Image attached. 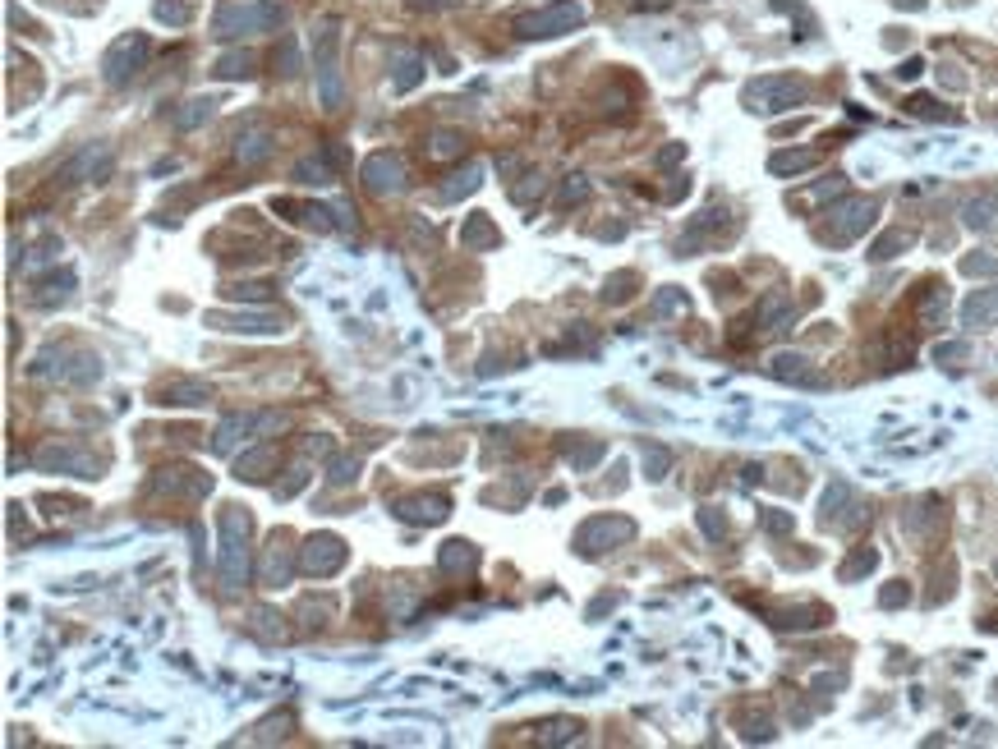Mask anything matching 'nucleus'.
Here are the masks:
<instances>
[{"instance_id": "obj_1", "label": "nucleus", "mask_w": 998, "mask_h": 749, "mask_svg": "<svg viewBox=\"0 0 998 749\" xmlns=\"http://www.w3.org/2000/svg\"><path fill=\"white\" fill-rule=\"evenodd\" d=\"M285 19V5L281 0H231L217 15V37L231 42V37H253V33H272L276 24Z\"/></svg>"}, {"instance_id": "obj_2", "label": "nucleus", "mask_w": 998, "mask_h": 749, "mask_svg": "<svg viewBox=\"0 0 998 749\" xmlns=\"http://www.w3.org/2000/svg\"><path fill=\"white\" fill-rule=\"evenodd\" d=\"M313 69H318V97L327 111L341 106L345 97V84H341V24L336 19H322L313 28Z\"/></svg>"}, {"instance_id": "obj_3", "label": "nucleus", "mask_w": 998, "mask_h": 749, "mask_svg": "<svg viewBox=\"0 0 998 749\" xmlns=\"http://www.w3.org/2000/svg\"><path fill=\"white\" fill-rule=\"evenodd\" d=\"M244 538H249V515H240V506H226L222 510V584L226 588L244 584V570H249Z\"/></svg>"}, {"instance_id": "obj_4", "label": "nucleus", "mask_w": 998, "mask_h": 749, "mask_svg": "<svg viewBox=\"0 0 998 749\" xmlns=\"http://www.w3.org/2000/svg\"><path fill=\"white\" fill-rule=\"evenodd\" d=\"M805 102V84L792 79V74H768V79H755L746 88V106L759 111V115H777V111H792Z\"/></svg>"}, {"instance_id": "obj_5", "label": "nucleus", "mask_w": 998, "mask_h": 749, "mask_svg": "<svg viewBox=\"0 0 998 749\" xmlns=\"http://www.w3.org/2000/svg\"><path fill=\"white\" fill-rule=\"evenodd\" d=\"M589 19V10L580 5V0H557V5L539 10V15H520L516 19V33L520 37H561V33H576L580 24Z\"/></svg>"}, {"instance_id": "obj_6", "label": "nucleus", "mask_w": 998, "mask_h": 749, "mask_svg": "<svg viewBox=\"0 0 998 749\" xmlns=\"http://www.w3.org/2000/svg\"><path fill=\"white\" fill-rule=\"evenodd\" d=\"M148 55H153V42H148V33H124L111 51H106V60H102V74H106V84L111 88H120V84H129L133 74L148 64Z\"/></svg>"}, {"instance_id": "obj_7", "label": "nucleus", "mask_w": 998, "mask_h": 749, "mask_svg": "<svg viewBox=\"0 0 998 749\" xmlns=\"http://www.w3.org/2000/svg\"><path fill=\"white\" fill-rule=\"evenodd\" d=\"M874 212H879V202L874 198H846V202H837L828 216V231H824V240L828 244H851L861 231H870V221H874Z\"/></svg>"}, {"instance_id": "obj_8", "label": "nucleus", "mask_w": 998, "mask_h": 749, "mask_svg": "<svg viewBox=\"0 0 998 749\" xmlns=\"http://www.w3.org/2000/svg\"><path fill=\"white\" fill-rule=\"evenodd\" d=\"M630 534H635V524H630V519L598 515V519H589L585 529H580V552L594 557V552H603V547H612V543H626Z\"/></svg>"}, {"instance_id": "obj_9", "label": "nucleus", "mask_w": 998, "mask_h": 749, "mask_svg": "<svg viewBox=\"0 0 998 749\" xmlns=\"http://www.w3.org/2000/svg\"><path fill=\"white\" fill-rule=\"evenodd\" d=\"M360 175H364V184H369L373 193H400V189H405V166H400V157H391V153L369 157Z\"/></svg>"}, {"instance_id": "obj_10", "label": "nucleus", "mask_w": 998, "mask_h": 749, "mask_svg": "<svg viewBox=\"0 0 998 749\" xmlns=\"http://www.w3.org/2000/svg\"><path fill=\"white\" fill-rule=\"evenodd\" d=\"M106 171H111V147L93 143V147H84V153L60 171V180H64V184H79V180H97V175H106Z\"/></svg>"}, {"instance_id": "obj_11", "label": "nucleus", "mask_w": 998, "mask_h": 749, "mask_svg": "<svg viewBox=\"0 0 998 749\" xmlns=\"http://www.w3.org/2000/svg\"><path fill=\"white\" fill-rule=\"evenodd\" d=\"M341 561H345V543L341 538H313L309 547H304V570L309 575H336L341 570Z\"/></svg>"}, {"instance_id": "obj_12", "label": "nucleus", "mask_w": 998, "mask_h": 749, "mask_svg": "<svg viewBox=\"0 0 998 749\" xmlns=\"http://www.w3.org/2000/svg\"><path fill=\"white\" fill-rule=\"evenodd\" d=\"M212 327H222V331H249V336H272V331H285V318H276V313H235V318H212Z\"/></svg>"}, {"instance_id": "obj_13", "label": "nucleus", "mask_w": 998, "mask_h": 749, "mask_svg": "<svg viewBox=\"0 0 998 749\" xmlns=\"http://www.w3.org/2000/svg\"><path fill=\"white\" fill-rule=\"evenodd\" d=\"M962 322H966V327H989V322H998V285H989V290H975V294L966 299V309H962Z\"/></svg>"}, {"instance_id": "obj_14", "label": "nucleus", "mask_w": 998, "mask_h": 749, "mask_svg": "<svg viewBox=\"0 0 998 749\" xmlns=\"http://www.w3.org/2000/svg\"><path fill=\"white\" fill-rule=\"evenodd\" d=\"M396 515L410 524H438V519H447V501L442 497H410V501H396Z\"/></svg>"}, {"instance_id": "obj_15", "label": "nucleus", "mask_w": 998, "mask_h": 749, "mask_svg": "<svg viewBox=\"0 0 998 749\" xmlns=\"http://www.w3.org/2000/svg\"><path fill=\"white\" fill-rule=\"evenodd\" d=\"M235 153H240V162H244V166H262V162L276 153V143H272V133H267V129H253V133H244V138H240V147H235Z\"/></svg>"}, {"instance_id": "obj_16", "label": "nucleus", "mask_w": 998, "mask_h": 749, "mask_svg": "<svg viewBox=\"0 0 998 749\" xmlns=\"http://www.w3.org/2000/svg\"><path fill=\"white\" fill-rule=\"evenodd\" d=\"M391 69H396V79H391L396 93H410V88L423 79V60H419L414 51H396V55H391Z\"/></svg>"}, {"instance_id": "obj_17", "label": "nucleus", "mask_w": 998, "mask_h": 749, "mask_svg": "<svg viewBox=\"0 0 998 749\" xmlns=\"http://www.w3.org/2000/svg\"><path fill=\"white\" fill-rule=\"evenodd\" d=\"M768 372H773V378H782V382H819L801 354H777V359L768 363Z\"/></svg>"}, {"instance_id": "obj_18", "label": "nucleus", "mask_w": 998, "mask_h": 749, "mask_svg": "<svg viewBox=\"0 0 998 749\" xmlns=\"http://www.w3.org/2000/svg\"><path fill=\"white\" fill-rule=\"evenodd\" d=\"M212 111H217V97H193L175 111V129H198L203 120H212Z\"/></svg>"}, {"instance_id": "obj_19", "label": "nucleus", "mask_w": 998, "mask_h": 749, "mask_svg": "<svg viewBox=\"0 0 998 749\" xmlns=\"http://www.w3.org/2000/svg\"><path fill=\"white\" fill-rule=\"evenodd\" d=\"M492 244H497L492 221H488L483 212H474V216H469V226H465V249H492Z\"/></svg>"}, {"instance_id": "obj_20", "label": "nucleus", "mask_w": 998, "mask_h": 749, "mask_svg": "<svg viewBox=\"0 0 998 749\" xmlns=\"http://www.w3.org/2000/svg\"><path fill=\"white\" fill-rule=\"evenodd\" d=\"M253 64H258V60H253V51H231V55H222V60H217V74H222V79H249V74H253Z\"/></svg>"}, {"instance_id": "obj_21", "label": "nucleus", "mask_w": 998, "mask_h": 749, "mask_svg": "<svg viewBox=\"0 0 998 749\" xmlns=\"http://www.w3.org/2000/svg\"><path fill=\"white\" fill-rule=\"evenodd\" d=\"M819 157L815 153H777V157H768V171L773 175H796V171H810Z\"/></svg>"}, {"instance_id": "obj_22", "label": "nucleus", "mask_w": 998, "mask_h": 749, "mask_svg": "<svg viewBox=\"0 0 998 749\" xmlns=\"http://www.w3.org/2000/svg\"><path fill=\"white\" fill-rule=\"evenodd\" d=\"M162 396H166L162 405H203V400H207V387H203V382H171Z\"/></svg>"}, {"instance_id": "obj_23", "label": "nucleus", "mask_w": 998, "mask_h": 749, "mask_svg": "<svg viewBox=\"0 0 998 749\" xmlns=\"http://www.w3.org/2000/svg\"><path fill=\"white\" fill-rule=\"evenodd\" d=\"M993 221H998V202H993V198H975V202H966V226L984 231V226H993Z\"/></svg>"}, {"instance_id": "obj_24", "label": "nucleus", "mask_w": 998, "mask_h": 749, "mask_svg": "<svg viewBox=\"0 0 998 749\" xmlns=\"http://www.w3.org/2000/svg\"><path fill=\"white\" fill-rule=\"evenodd\" d=\"M474 189H479V166H469V171L451 175V184H442V189H438V198H460V193H474Z\"/></svg>"}, {"instance_id": "obj_25", "label": "nucleus", "mask_w": 998, "mask_h": 749, "mask_svg": "<svg viewBox=\"0 0 998 749\" xmlns=\"http://www.w3.org/2000/svg\"><path fill=\"white\" fill-rule=\"evenodd\" d=\"M474 566V547L469 543H447L442 547V570H469Z\"/></svg>"}, {"instance_id": "obj_26", "label": "nucleus", "mask_w": 998, "mask_h": 749, "mask_svg": "<svg viewBox=\"0 0 998 749\" xmlns=\"http://www.w3.org/2000/svg\"><path fill=\"white\" fill-rule=\"evenodd\" d=\"M874 566H879V552L861 547V552H855V557H851V561L842 566V579H861V575H870Z\"/></svg>"}, {"instance_id": "obj_27", "label": "nucleus", "mask_w": 998, "mask_h": 749, "mask_svg": "<svg viewBox=\"0 0 998 749\" xmlns=\"http://www.w3.org/2000/svg\"><path fill=\"white\" fill-rule=\"evenodd\" d=\"M295 180H300V184H327V180H331V171H327V162L309 157V162H300V166H295Z\"/></svg>"}, {"instance_id": "obj_28", "label": "nucleus", "mask_w": 998, "mask_h": 749, "mask_svg": "<svg viewBox=\"0 0 998 749\" xmlns=\"http://www.w3.org/2000/svg\"><path fill=\"white\" fill-rule=\"evenodd\" d=\"M153 15H157L162 24H175V28H180V24H189V5H180V0H157V5H153Z\"/></svg>"}, {"instance_id": "obj_29", "label": "nucleus", "mask_w": 998, "mask_h": 749, "mask_svg": "<svg viewBox=\"0 0 998 749\" xmlns=\"http://www.w3.org/2000/svg\"><path fill=\"white\" fill-rule=\"evenodd\" d=\"M906 244H911L906 231H888V235L874 244V258H897V249H906Z\"/></svg>"}, {"instance_id": "obj_30", "label": "nucleus", "mask_w": 998, "mask_h": 749, "mask_svg": "<svg viewBox=\"0 0 998 749\" xmlns=\"http://www.w3.org/2000/svg\"><path fill=\"white\" fill-rule=\"evenodd\" d=\"M226 294L231 299H258V304H262V299H272V285L267 281H249V285H231Z\"/></svg>"}, {"instance_id": "obj_31", "label": "nucleus", "mask_w": 998, "mask_h": 749, "mask_svg": "<svg viewBox=\"0 0 998 749\" xmlns=\"http://www.w3.org/2000/svg\"><path fill=\"white\" fill-rule=\"evenodd\" d=\"M585 193H589V184H585V175H570V180L561 184V193H557V202H561V207H566V202H580Z\"/></svg>"}, {"instance_id": "obj_32", "label": "nucleus", "mask_w": 998, "mask_h": 749, "mask_svg": "<svg viewBox=\"0 0 998 749\" xmlns=\"http://www.w3.org/2000/svg\"><path fill=\"white\" fill-rule=\"evenodd\" d=\"M460 153V133H438L433 138V157H456Z\"/></svg>"}, {"instance_id": "obj_33", "label": "nucleus", "mask_w": 998, "mask_h": 749, "mask_svg": "<svg viewBox=\"0 0 998 749\" xmlns=\"http://www.w3.org/2000/svg\"><path fill=\"white\" fill-rule=\"evenodd\" d=\"M764 529H768V534H787V529H792V515H782V510H764Z\"/></svg>"}, {"instance_id": "obj_34", "label": "nucleus", "mask_w": 998, "mask_h": 749, "mask_svg": "<svg viewBox=\"0 0 998 749\" xmlns=\"http://www.w3.org/2000/svg\"><path fill=\"white\" fill-rule=\"evenodd\" d=\"M354 474H360V460H336V465H331V474H327V478H331V483H350V478H354Z\"/></svg>"}, {"instance_id": "obj_35", "label": "nucleus", "mask_w": 998, "mask_h": 749, "mask_svg": "<svg viewBox=\"0 0 998 749\" xmlns=\"http://www.w3.org/2000/svg\"><path fill=\"white\" fill-rule=\"evenodd\" d=\"M906 597H911V588H906V584H893V588H884V593H879V603H884V607H902Z\"/></svg>"}, {"instance_id": "obj_36", "label": "nucleus", "mask_w": 998, "mask_h": 749, "mask_svg": "<svg viewBox=\"0 0 998 749\" xmlns=\"http://www.w3.org/2000/svg\"><path fill=\"white\" fill-rule=\"evenodd\" d=\"M962 271H966V276H984V271H998V258H966V262H962Z\"/></svg>"}, {"instance_id": "obj_37", "label": "nucleus", "mask_w": 998, "mask_h": 749, "mask_svg": "<svg viewBox=\"0 0 998 749\" xmlns=\"http://www.w3.org/2000/svg\"><path fill=\"white\" fill-rule=\"evenodd\" d=\"M645 465H649V478H663V469H667V451H645Z\"/></svg>"}, {"instance_id": "obj_38", "label": "nucleus", "mask_w": 998, "mask_h": 749, "mask_svg": "<svg viewBox=\"0 0 998 749\" xmlns=\"http://www.w3.org/2000/svg\"><path fill=\"white\" fill-rule=\"evenodd\" d=\"M911 111H915V115H930V120H944L939 102H930V97H911Z\"/></svg>"}, {"instance_id": "obj_39", "label": "nucleus", "mask_w": 998, "mask_h": 749, "mask_svg": "<svg viewBox=\"0 0 998 749\" xmlns=\"http://www.w3.org/2000/svg\"><path fill=\"white\" fill-rule=\"evenodd\" d=\"M699 524H704V534H708V538H723V519L713 515V510H699Z\"/></svg>"}, {"instance_id": "obj_40", "label": "nucleus", "mask_w": 998, "mask_h": 749, "mask_svg": "<svg viewBox=\"0 0 998 749\" xmlns=\"http://www.w3.org/2000/svg\"><path fill=\"white\" fill-rule=\"evenodd\" d=\"M681 153H686V147H681V143H672V147H667V153L658 157V166H672V162H681Z\"/></svg>"}, {"instance_id": "obj_41", "label": "nucleus", "mask_w": 998, "mask_h": 749, "mask_svg": "<svg viewBox=\"0 0 998 749\" xmlns=\"http://www.w3.org/2000/svg\"><path fill=\"white\" fill-rule=\"evenodd\" d=\"M920 69H924V64H920V60H906V64H902V69H897V74H902V79H915V74H920Z\"/></svg>"}, {"instance_id": "obj_42", "label": "nucleus", "mask_w": 998, "mask_h": 749, "mask_svg": "<svg viewBox=\"0 0 998 749\" xmlns=\"http://www.w3.org/2000/svg\"><path fill=\"white\" fill-rule=\"evenodd\" d=\"M897 5H920V0H897Z\"/></svg>"}]
</instances>
